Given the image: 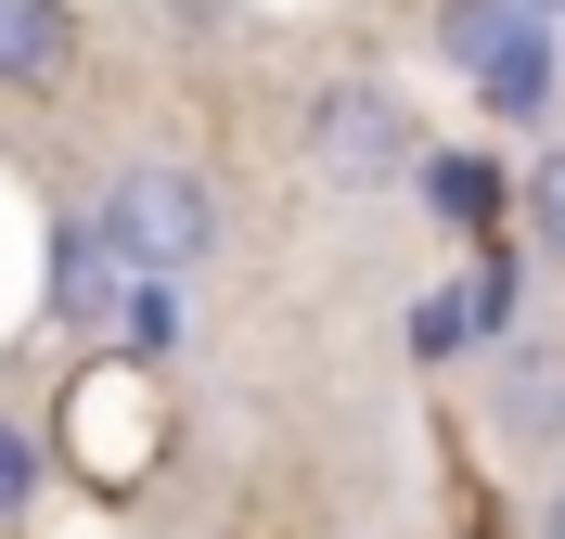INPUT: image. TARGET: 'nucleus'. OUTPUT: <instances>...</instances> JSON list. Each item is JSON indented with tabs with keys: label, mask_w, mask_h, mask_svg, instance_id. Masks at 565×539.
<instances>
[{
	"label": "nucleus",
	"mask_w": 565,
	"mask_h": 539,
	"mask_svg": "<svg viewBox=\"0 0 565 539\" xmlns=\"http://www.w3.org/2000/svg\"><path fill=\"white\" fill-rule=\"evenodd\" d=\"M90 231L116 245V270H180V283H193L232 218H218V180H206V168H180V154H129V168L90 193Z\"/></svg>",
	"instance_id": "nucleus-1"
},
{
	"label": "nucleus",
	"mask_w": 565,
	"mask_h": 539,
	"mask_svg": "<svg viewBox=\"0 0 565 539\" xmlns=\"http://www.w3.org/2000/svg\"><path fill=\"white\" fill-rule=\"evenodd\" d=\"M412 154H424V129L386 77H321L309 90V168L334 193H386V180H412Z\"/></svg>",
	"instance_id": "nucleus-2"
},
{
	"label": "nucleus",
	"mask_w": 565,
	"mask_h": 539,
	"mask_svg": "<svg viewBox=\"0 0 565 539\" xmlns=\"http://www.w3.org/2000/svg\"><path fill=\"white\" fill-rule=\"evenodd\" d=\"M476 411H489V436L514 450V463H540V450H565V334H489V386H476Z\"/></svg>",
	"instance_id": "nucleus-3"
},
{
	"label": "nucleus",
	"mask_w": 565,
	"mask_h": 539,
	"mask_svg": "<svg viewBox=\"0 0 565 539\" xmlns=\"http://www.w3.org/2000/svg\"><path fill=\"white\" fill-rule=\"evenodd\" d=\"M476 104L501 116V129H540V116L565 104V52H553V13H514V26L489 39V52H476Z\"/></svg>",
	"instance_id": "nucleus-4"
},
{
	"label": "nucleus",
	"mask_w": 565,
	"mask_h": 539,
	"mask_svg": "<svg viewBox=\"0 0 565 539\" xmlns=\"http://www.w3.org/2000/svg\"><path fill=\"white\" fill-rule=\"evenodd\" d=\"M77 77V0H0V90H65Z\"/></svg>",
	"instance_id": "nucleus-5"
},
{
	"label": "nucleus",
	"mask_w": 565,
	"mask_h": 539,
	"mask_svg": "<svg viewBox=\"0 0 565 539\" xmlns=\"http://www.w3.org/2000/svg\"><path fill=\"white\" fill-rule=\"evenodd\" d=\"M116 283H129V270H116L104 231H90V218H52V322H65V334H104L116 322Z\"/></svg>",
	"instance_id": "nucleus-6"
},
{
	"label": "nucleus",
	"mask_w": 565,
	"mask_h": 539,
	"mask_svg": "<svg viewBox=\"0 0 565 539\" xmlns=\"http://www.w3.org/2000/svg\"><path fill=\"white\" fill-rule=\"evenodd\" d=\"M412 193H424V218H450V231H476V245H489L501 218H514V180L489 168V154H412Z\"/></svg>",
	"instance_id": "nucleus-7"
},
{
	"label": "nucleus",
	"mask_w": 565,
	"mask_h": 539,
	"mask_svg": "<svg viewBox=\"0 0 565 539\" xmlns=\"http://www.w3.org/2000/svg\"><path fill=\"white\" fill-rule=\"evenodd\" d=\"M514 218H527V257L565 270V142H540V168L514 180Z\"/></svg>",
	"instance_id": "nucleus-8"
},
{
	"label": "nucleus",
	"mask_w": 565,
	"mask_h": 539,
	"mask_svg": "<svg viewBox=\"0 0 565 539\" xmlns=\"http://www.w3.org/2000/svg\"><path fill=\"white\" fill-rule=\"evenodd\" d=\"M39 488H52V450H39V424H13V411H0V539L39 514Z\"/></svg>",
	"instance_id": "nucleus-9"
},
{
	"label": "nucleus",
	"mask_w": 565,
	"mask_h": 539,
	"mask_svg": "<svg viewBox=\"0 0 565 539\" xmlns=\"http://www.w3.org/2000/svg\"><path fill=\"white\" fill-rule=\"evenodd\" d=\"M462 347H489V322H476V295H462V283L412 295V359H462Z\"/></svg>",
	"instance_id": "nucleus-10"
},
{
	"label": "nucleus",
	"mask_w": 565,
	"mask_h": 539,
	"mask_svg": "<svg viewBox=\"0 0 565 539\" xmlns=\"http://www.w3.org/2000/svg\"><path fill=\"white\" fill-rule=\"evenodd\" d=\"M514 13H527V0H437V65H476Z\"/></svg>",
	"instance_id": "nucleus-11"
},
{
	"label": "nucleus",
	"mask_w": 565,
	"mask_h": 539,
	"mask_svg": "<svg viewBox=\"0 0 565 539\" xmlns=\"http://www.w3.org/2000/svg\"><path fill=\"white\" fill-rule=\"evenodd\" d=\"M540 539H565V488H553V502H540Z\"/></svg>",
	"instance_id": "nucleus-12"
},
{
	"label": "nucleus",
	"mask_w": 565,
	"mask_h": 539,
	"mask_svg": "<svg viewBox=\"0 0 565 539\" xmlns=\"http://www.w3.org/2000/svg\"><path fill=\"white\" fill-rule=\"evenodd\" d=\"M527 13H553V26H565V0H527Z\"/></svg>",
	"instance_id": "nucleus-13"
}]
</instances>
